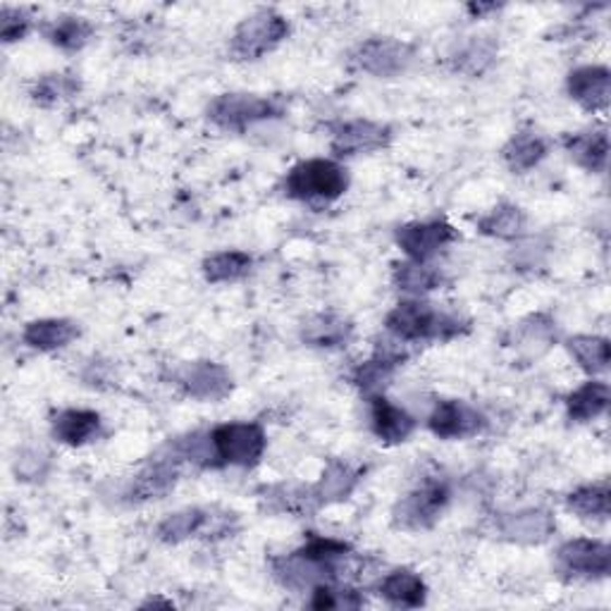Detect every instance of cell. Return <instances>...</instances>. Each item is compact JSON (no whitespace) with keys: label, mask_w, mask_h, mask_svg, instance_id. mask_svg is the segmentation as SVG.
<instances>
[{"label":"cell","mask_w":611,"mask_h":611,"mask_svg":"<svg viewBox=\"0 0 611 611\" xmlns=\"http://www.w3.org/2000/svg\"><path fill=\"white\" fill-rule=\"evenodd\" d=\"M566 151L571 158L580 165L583 170L600 175L607 170L609 160V139L607 132H585V134H573L566 139Z\"/></svg>","instance_id":"24"},{"label":"cell","mask_w":611,"mask_h":611,"mask_svg":"<svg viewBox=\"0 0 611 611\" xmlns=\"http://www.w3.org/2000/svg\"><path fill=\"white\" fill-rule=\"evenodd\" d=\"M175 378L184 394L199 402H223L232 392V375L227 373L225 366L213 361L187 363Z\"/></svg>","instance_id":"12"},{"label":"cell","mask_w":611,"mask_h":611,"mask_svg":"<svg viewBox=\"0 0 611 611\" xmlns=\"http://www.w3.org/2000/svg\"><path fill=\"white\" fill-rule=\"evenodd\" d=\"M428 426L442 440H466L486 430L488 420L476 406L458 399H447L435 406Z\"/></svg>","instance_id":"14"},{"label":"cell","mask_w":611,"mask_h":611,"mask_svg":"<svg viewBox=\"0 0 611 611\" xmlns=\"http://www.w3.org/2000/svg\"><path fill=\"white\" fill-rule=\"evenodd\" d=\"M442 283V273L430 267L428 263L406 261L394 265V285L409 291V295H426L430 289H438Z\"/></svg>","instance_id":"35"},{"label":"cell","mask_w":611,"mask_h":611,"mask_svg":"<svg viewBox=\"0 0 611 611\" xmlns=\"http://www.w3.org/2000/svg\"><path fill=\"white\" fill-rule=\"evenodd\" d=\"M456 237V229L444 220L409 223L397 229V244L409 256V261L416 263H428L430 259H435Z\"/></svg>","instance_id":"10"},{"label":"cell","mask_w":611,"mask_h":611,"mask_svg":"<svg viewBox=\"0 0 611 611\" xmlns=\"http://www.w3.org/2000/svg\"><path fill=\"white\" fill-rule=\"evenodd\" d=\"M80 337V325L65 318H44L24 327L22 339L36 351H56Z\"/></svg>","instance_id":"20"},{"label":"cell","mask_w":611,"mask_h":611,"mask_svg":"<svg viewBox=\"0 0 611 611\" xmlns=\"http://www.w3.org/2000/svg\"><path fill=\"white\" fill-rule=\"evenodd\" d=\"M568 94L585 110H607L611 98V72L604 65H585L568 74Z\"/></svg>","instance_id":"16"},{"label":"cell","mask_w":611,"mask_h":611,"mask_svg":"<svg viewBox=\"0 0 611 611\" xmlns=\"http://www.w3.org/2000/svg\"><path fill=\"white\" fill-rule=\"evenodd\" d=\"M100 428H104V420L96 411L88 409L60 411L53 420V435L68 447H82V444L96 440L100 435Z\"/></svg>","instance_id":"21"},{"label":"cell","mask_w":611,"mask_h":611,"mask_svg":"<svg viewBox=\"0 0 611 611\" xmlns=\"http://www.w3.org/2000/svg\"><path fill=\"white\" fill-rule=\"evenodd\" d=\"M556 568L576 580H600L609 576L611 550L602 540H568L556 552Z\"/></svg>","instance_id":"9"},{"label":"cell","mask_w":611,"mask_h":611,"mask_svg":"<svg viewBox=\"0 0 611 611\" xmlns=\"http://www.w3.org/2000/svg\"><path fill=\"white\" fill-rule=\"evenodd\" d=\"M496 58V44L492 36H474L470 41L454 56V70L468 76H480L492 68Z\"/></svg>","instance_id":"33"},{"label":"cell","mask_w":611,"mask_h":611,"mask_svg":"<svg viewBox=\"0 0 611 611\" xmlns=\"http://www.w3.org/2000/svg\"><path fill=\"white\" fill-rule=\"evenodd\" d=\"M406 354L399 347H392L390 342L378 347V351L373 354V359H368L366 363H361L354 371V385L373 394H380V390L387 385V382L397 373V368L404 363Z\"/></svg>","instance_id":"18"},{"label":"cell","mask_w":611,"mask_h":611,"mask_svg":"<svg viewBox=\"0 0 611 611\" xmlns=\"http://www.w3.org/2000/svg\"><path fill=\"white\" fill-rule=\"evenodd\" d=\"M351 65L366 74L392 80L414 65L416 48L397 38H368L351 53Z\"/></svg>","instance_id":"8"},{"label":"cell","mask_w":611,"mask_h":611,"mask_svg":"<svg viewBox=\"0 0 611 611\" xmlns=\"http://www.w3.org/2000/svg\"><path fill=\"white\" fill-rule=\"evenodd\" d=\"M380 595L385 597L392 607L416 609V607L426 604L428 588L418 573H414L409 568H397L382 578Z\"/></svg>","instance_id":"22"},{"label":"cell","mask_w":611,"mask_h":611,"mask_svg":"<svg viewBox=\"0 0 611 611\" xmlns=\"http://www.w3.org/2000/svg\"><path fill=\"white\" fill-rule=\"evenodd\" d=\"M208 524H211V514L206 512V508L191 506V508H182V512L165 516L156 528V535L163 542L180 544L189 538H194V535H199Z\"/></svg>","instance_id":"25"},{"label":"cell","mask_w":611,"mask_h":611,"mask_svg":"<svg viewBox=\"0 0 611 611\" xmlns=\"http://www.w3.org/2000/svg\"><path fill=\"white\" fill-rule=\"evenodd\" d=\"M556 339L554 321L547 315H530L516 330V349L526 356V359H540L542 354L550 351Z\"/></svg>","instance_id":"27"},{"label":"cell","mask_w":611,"mask_h":611,"mask_svg":"<svg viewBox=\"0 0 611 611\" xmlns=\"http://www.w3.org/2000/svg\"><path fill=\"white\" fill-rule=\"evenodd\" d=\"M496 528H500L502 538H506L508 542L540 544L550 540V535H554L556 524L554 516L544 512V508H524V512L516 514H504Z\"/></svg>","instance_id":"15"},{"label":"cell","mask_w":611,"mask_h":611,"mask_svg":"<svg viewBox=\"0 0 611 611\" xmlns=\"http://www.w3.org/2000/svg\"><path fill=\"white\" fill-rule=\"evenodd\" d=\"M371 428L375 438L385 444L406 442L416 430V420L411 414H406L402 406L392 404L382 394L371 397Z\"/></svg>","instance_id":"17"},{"label":"cell","mask_w":611,"mask_h":611,"mask_svg":"<svg viewBox=\"0 0 611 611\" xmlns=\"http://www.w3.org/2000/svg\"><path fill=\"white\" fill-rule=\"evenodd\" d=\"M392 130L387 124L373 122V120H351L342 122L333 132V148L335 156H361V153H373L390 146Z\"/></svg>","instance_id":"13"},{"label":"cell","mask_w":611,"mask_h":611,"mask_svg":"<svg viewBox=\"0 0 611 611\" xmlns=\"http://www.w3.org/2000/svg\"><path fill=\"white\" fill-rule=\"evenodd\" d=\"M48 41L58 46L60 50H82L88 41H92L94 36V24L84 20V17H74V15H65L56 20L50 27L46 29Z\"/></svg>","instance_id":"32"},{"label":"cell","mask_w":611,"mask_h":611,"mask_svg":"<svg viewBox=\"0 0 611 611\" xmlns=\"http://www.w3.org/2000/svg\"><path fill=\"white\" fill-rule=\"evenodd\" d=\"M349 189V175L339 163L327 158L303 160L285 177V194L306 203H330Z\"/></svg>","instance_id":"3"},{"label":"cell","mask_w":611,"mask_h":611,"mask_svg":"<svg viewBox=\"0 0 611 611\" xmlns=\"http://www.w3.org/2000/svg\"><path fill=\"white\" fill-rule=\"evenodd\" d=\"M349 554V544L313 538L301 550L273 559V576L289 590H313L337 578V562Z\"/></svg>","instance_id":"1"},{"label":"cell","mask_w":611,"mask_h":611,"mask_svg":"<svg viewBox=\"0 0 611 611\" xmlns=\"http://www.w3.org/2000/svg\"><path fill=\"white\" fill-rule=\"evenodd\" d=\"M289 36V22L279 12L265 8L239 24L229 41V53L237 60H261Z\"/></svg>","instance_id":"4"},{"label":"cell","mask_w":611,"mask_h":611,"mask_svg":"<svg viewBox=\"0 0 611 611\" xmlns=\"http://www.w3.org/2000/svg\"><path fill=\"white\" fill-rule=\"evenodd\" d=\"M500 5H494V3H490V5H468V12H474L476 17H480V15H486V12H492V10H496Z\"/></svg>","instance_id":"40"},{"label":"cell","mask_w":611,"mask_h":611,"mask_svg":"<svg viewBox=\"0 0 611 611\" xmlns=\"http://www.w3.org/2000/svg\"><path fill=\"white\" fill-rule=\"evenodd\" d=\"M313 609H359L363 607V597L349 588H335L333 583H323L313 588Z\"/></svg>","instance_id":"37"},{"label":"cell","mask_w":611,"mask_h":611,"mask_svg":"<svg viewBox=\"0 0 611 611\" xmlns=\"http://www.w3.org/2000/svg\"><path fill=\"white\" fill-rule=\"evenodd\" d=\"M354 325L337 313H321L313 315L301 327V339L315 349H339L347 347L351 339Z\"/></svg>","instance_id":"19"},{"label":"cell","mask_w":611,"mask_h":611,"mask_svg":"<svg viewBox=\"0 0 611 611\" xmlns=\"http://www.w3.org/2000/svg\"><path fill=\"white\" fill-rule=\"evenodd\" d=\"M359 480H361L359 468H354L351 464H344V462H330L321 482L311 490V494L318 506L342 502L356 490Z\"/></svg>","instance_id":"23"},{"label":"cell","mask_w":611,"mask_h":611,"mask_svg":"<svg viewBox=\"0 0 611 611\" xmlns=\"http://www.w3.org/2000/svg\"><path fill=\"white\" fill-rule=\"evenodd\" d=\"M32 29V17L27 10L22 8H3L0 10V36L5 44H15L20 38L27 36Z\"/></svg>","instance_id":"38"},{"label":"cell","mask_w":611,"mask_h":611,"mask_svg":"<svg viewBox=\"0 0 611 611\" xmlns=\"http://www.w3.org/2000/svg\"><path fill=\"white\" fill-rule=\"evenodd\" d=\"M285 106L277 98L259 94H223L211 100L208 120L227 132H244L249 127L279 118Z\"/></svg>","instance_id":"5"},{"label":"cell","mask_w":611,"mask_h":611,"mask_svg":"<svg viewBox=\"0 0 611 611\" xmlns=\"http://www.w3.org/2000/svg\"><path fill=\"white\" fill-rule=\"evenodd\" d=\"M385 325L399 342H447L468 333V323L462 321V318L440 311L426 301L397 303L390 311Z\"/></svg>","instance_id":"2"},{"label":"cell","mask_w":611,"mask_h":611,"mask_svg":"<svg viewBox=\"0 0 611 611\" xmlns=\"http://www.w3.org/2000/svg\"><path fill=\"white\" fill-rule=\"evenodd\" d=\"M80 94V80L74 74H44L32 88L34 104L50 108Z\"/></svg>","instance_id":"36"},{"label":"cell","mask_w":611,"mask_h":611,"mask_svg":"<svg viewBox=\"0 0 611 611\" xmlns=\"http://www.w3.org/2000/svg\"><path fill=\"white\" fill-rule=\"evenodd\" d=\"M218 466L253 468L265 454V430L259 423H225L211 430Z\"/></svg>","instance_id":"7"},{"label":"cell","mask_w":611,"mask_h":611,"mask_svg":"<svg viewBox=\"0 0 611 611\" xmlns=\"http://www.w3.org/2000/svg\"><path fill=\"white\" fill-rule=\"evenodd\" d=\"M48 468H50V456L44 450H36V447L22 450L15 464V470L22 480H41L46 478Z\"/></svg>","instance_id":"39"},{"label":"cell","mask_w":611,"mask_h":611,"mask_svg":"<svg viewBox=\"0 0 611 611\" xmlns=\"http://www.w3.org/2000/svg\"><path fill=\"white\" fill-rule=\"evenodd\" d=\"M566 406L568 416L576 420V423H588V420L600 418L609 406V385L600 380L585 382L583 387L571 394Z\"/></svg>","instance_id":"28"},{"label":"cell","mask_w":611,"mask_h":611,"mask_svg":"<svg viewBox=\"0 0 611 611\" xmlns=\"http://www.w3.org/2000/svg\"><path fill=\"white\" fill-rule=\"evenodd\" d=\"M251 265L253 259L244 251H220L203 261V275H206L211 285L237 283V279L249 275Z\"/></svg>","instance_id":"29"},{"label":"cell","mask_w":611,"mask_h":611,"mask_svg":"<svg viewBox=\"0 0 611 611\" xmlns=\"http://www.w3.org/2000/svg\"><path fill=\"white\" fill-rule=\"evenodd\" d=\"M450 482L440 478H428L423 486H418L399 504L394 506V526L404 530H426L440 520L442 512L450 504Z\"/></svg>","instance_id":"6"},{"label":"cell","mask_w":611,"mask_h":611,"mask_svg":"<svg viewBox=\"0 0 611 611\" xmlns=\"http://www.w3.org/2000/svg\"><path fill=\"white\" fill-rule=\"evenodd\" d=\"M482 235L494 239H516L526 229V213L514 203H502L478 220Z\"/></svg>","instance_id":"30"},{"label":"cell","mask_w":611,"mask_h":611,"mask_svg":"<svg viewBox=\"0 0 611 611\" xmlns=\"http://www.w3.org/2000/svg\"><path fill=\"white\" fill-rule=\"evenodd\" d=\"M547 142L535 132H520L508 139V144L502 148V158L514 172H528L544 160Z\"/></svg>","instance_id":"26"},{"label":"cell","mask_w":611,"mask_h":611,"mask_svg":"<svg viewBox=\"0 0 611 611\" xmlns=\"http://www.w3.org/2000/svg\"><path fill=\"white\" fill-rule=\"evenodd\" d=\"M609 482H592L568 494V508L580 518L604 520L609 516Z\"/></svg>","instance_id":"34"},{"label":"cell","mask_w":611,"mask_h":611,"mask_svg":"<svg viewBox=\"0 0 611 611\" xmlns=\"http://www.w3.org/2000/svg\"><path fill=\"white\" fill-rule=\"evenodd\" d=\"M180 466L182 458L172 454H165L153 458L139 474L134 476L130 490H127V502L144 504L151 500H163L165 494H170L180 480Z\"/></svg>","instance_id":"11"},{"label":"cell","mask_w":611,"mask_h":611,"mask_svg":"<svg viewBox=\"0 0 611 611\" xmlns=\"http://www.w3.org/2000/svg\"><path fill=\"white\" fill-rule=\"evenodd\" d=\"M568 354L578 361L588 375L607 373L609 368V342L595 335H576L568 339Z\"/></svg>","instance_id":"31"}]
</instances>
